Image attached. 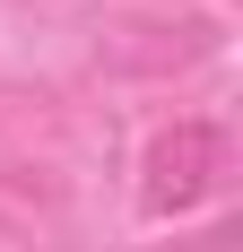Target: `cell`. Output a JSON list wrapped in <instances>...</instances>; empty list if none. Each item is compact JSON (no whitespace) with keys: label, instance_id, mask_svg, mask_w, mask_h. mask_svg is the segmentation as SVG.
<instances>
[{"label":"cell","instance_id":"1","mask_svg":"<svg viewBox=\"0 0 243 252\" xmlns=\"http://www.w3.org/2000/svg\"><path fill=\"white\" fill-rule=\"evenodd\" d=\"M217 183H226V130L200 122V113L165 122L148 139V157H139V209L148 218H182V209H200Z\"/></svg>","mask_w":243,"mask_h":252}]
</instances>
